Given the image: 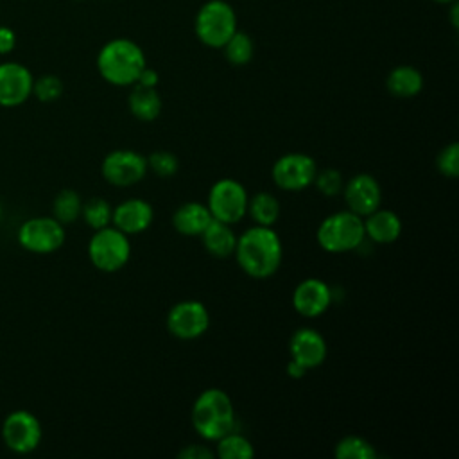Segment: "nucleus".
I'll list each match as a JSON object with an SVG mask.
<instances>
[{
  "label": "nucleus",
  "instance_id": "f257e3e1",
  "mask_svg": "<svg viewBox=\"0 0 459 459\" xmlns=\"http://www.w3.org/2000/svg\"><path fill=\"white\" fill-rule=\"evenodd\" d=\"M233 255L247 276L255 280H265L271 278L281 265V238L273 230V226L256 224L237 237Z\"/></svg>",
  "mask_w": 459,
  "mask_h": 459
},
{
  "label": "nucleus",
  "instance_id": "f03ea898",
  "mask_svg": "<svg viewBox=\"0 0 459 459\" xmlns=\"http://www.w3.org/2000/svg\"><path fill=\"white\" fill-rule=\"evenodd\" d=\"M145 66L143 50L127 38L109 39L97 54V70L100 77L113 86L134 84Z\"/></svg>",
  "mask_w": 459,
  "mask_h": 459
},
{
  "label": "nucleus",
  "instance_id": "7ed1b4c3",
  "mask_svg": "<svg viewBox=\"0 0 459 459\" xmlns=\"http://www.w3.org/2000/svg\"><path fill=\"white\" fill-rule=\"evenodd\" d=\"M192 425L206 441H217L235 430L237 416L230 394L219 387L204 389L192 405Z\"/></svg>",
  "mask_w": 459,
  "mask_h": 459
},
{
  "label": "nucleus",
  "instance_id": "20e7f679",
  "mask_svg": "<svg viewBox=\"0 0 459 459\" xmlns=\"http://www.w3.org/2000/svg\"><path fill=\"white\" fill-rule=\"evenodd\" d=\"M366 238L360 215L342 210L321 221L316 230V240L326 253H348L357 249Z\"/></svg>",
  "mask_w": 459,
  "mask_h": 459
},
{
  "label": "nucleus",
  "instance_id": "39448f33",
  "mask_svg": "<svg viewBox=\"0 0 459 459\" xmlns=\"http://www.w3.org/2000/svg\"><path fill=\"white\" fill-rule=\"evenodd\" d=\"M237 30V14L226 0H210L201 5L194 20V32L197 39L210 48H222V45Z\"/></svg>",
  "mask_w": 459,
  "mask_h": 459
},
{
  "label": "nucleus",
  "instance_id": "423d86ee",
  "mask_svg": "<svg viewBox=\"0 0 459 459\" xmlns=\"http://www.w3.org/2000/svg\"><path fill=\"white\" fill-rule=\"evenodd\" d=\"M131 256L129 235L117 230L115 226H106L95 230L88 242V258L95 269L100 273L120 271Z\"/></svg>",
  "mask_w": 459,
  "mask_h": 459
},
{
  "label": "nucleus",
  "instance_id": "0eeeda50",
  "mask_svg": "<svg viewBox=\"0 0 459 459\" xmlns=\"http://www.w3.org/2000/svg\"><path fill=\"white\" fill-rule=\"evenodd\" d=\"M247 201L249 195L240 181L222 178L210 186L206 206L212 213V219L235 224L247 213Z\"/></svg>",
  "mask_w": 459,
  "mask_h": 459
},
{
  "label": "nucleus",
  "instance_id": "6e6552de",
  "mask_svg": "<svg viewBox=\"0 0 459 459\" xmlns=\"http://www.w3.org/2000/svg\"><path fill=\"white\" fill-rule=\"evenodd\" d=\"M2 441L14 454H30L34 452L43 436L41 423L36 414L25 409L9 412L2 421Z\"/></svg>",
  "mask_w": 459,
  "mask_h": 459
},
{
  "label": "nucleus",
  "instance_id": "1a4fd4ad",
  "mask_svg": "<svg viewBox=\"0 0 459 459\" xmlns=\"http://www.w3.org/2000/svg\"><path fill=\"white\" fill-rule=\"evenodd\" d=\"M16 238L25 251L48 255L65 244L66 233L63 224L54 217H32L18 228Z\"/></svg>",
  "mask_w": 459,
  "mask_h": 459
},
{
  "label": "nucleus",
  "instance_id": "9d476101",
  "mask_svg": "<svg viewBox=\"0 0 459 459\" xmlns=\"http://www.w3.org/2000/svg\"><path fill=\"white\" fill-rule=\"evenodd\" d=\"M317 165L312 156L305 152H287L280 156L273 169L271 178L274 185L287 192H299L314 183Z\"/></svg>",
  "mask_w": 459,
  "mask_h": 459
},
{
  "label": "nucleus",
  "instance_id": "9b49d317",
  "mask_svg": "<svg viewBox=\"0 0 459 459\" xmlns=\"http://www.w3.org/2000/svg\"><path fill=\"white\" fill-rule=\"evenodd\" d=\"M102 178L113 186H131L147 174V158L133 149H115L100 163Z\"/></svg>",
  "mask_w": 459,
  "mask_h": 459
},
{
  "label": "nucleus",
  "instance_id": "f8f14e48",
  "mask_svg": "<svg viewBox=\"0 0 459 459\" xmlns=\"http://www.w3.org/2000/svg\"><path fill=\"white\" fill-rule=\"evenodd\" d=\"M210 326L208 308L197 299H183L172 305L167 314V330L181 341L201 337Z\"/></svg>",
  "mask_w": 459,
  "mask_h": 459
},
{
  "label": "nucleus",
  "instance_id": "ddd939ff",
  "mask_svg": "<svg viewBox=\"0 0 459 459\" xmlns=\"http://www.w3.org/2000/svg\"><path fill=\"white\" fill-rule=\"evenodd\" d=\"M34 77L30 70L16 61L0 63V106L16 108L32 95Z\"/></svg>",
  "mask_w": 459,
  "mask_h": 459
},
{
  "label": "nucleus",
  "instance_id": "4468645a",
  "mask_svg": "<svg viewBox=\"0 0 459 459\" xmlns=\"http://www.w3.org/2000/svg\"><path fill=\"white\" fill-rule=\"evenodd\" d=\"M342 194H344L348 210L360 217H366L377 208H380L382 188L371 174L360 172L350 178L342 186Z\"/></svg>",
  "mask_w": 459,
  "mask_h": 459
},
{
  "label": "nucleus",
  "instance_id": "2eb2a0df",
  "mask_svg": "<svg viewBox=\"0 0 459 459\" xmlns=\"http://www.w3.org/2000/svg\"><path fill=\"white\" fill-rule=\"evenodd\" d=\"M332 305V290L321 278H305L292 292V307L303 317H319Z\"/></svg>",
  "mask_w": 459,
  "mask_h": 459
},
{
  "label": "nucleus",
  "instance_id": "dca6fc26",
  "mask_svg": "<svg viewBox=\"0 0 459 459\" xmlns=\"http://www.w3.org/2000/svg\"><path fill=\"white\" fill-rule=\"evenodd\" d=\"M289 351L292 360L299 362L305 369H312L325 362L328 346L325 337L317 330L303 326L290 335Z\"/></svg>",
  "mask_w": 459,
  "mask_h": 459
},
{
  "label": "nucleus",
  "instance_id": "f3484780",
  "mask_svg": "<svg viewBox=\"0 0 459 459\" xmlns=\"http://www.w3.org/2000/svg\"><path fill=\"white\" fill-rule=\"evenodd\" d=\"M152 219L154 210L151 203L140 197H129L113 208L111 224L126 235H138L152 224Z\"/></svg>",
  "mask_w": 459,
  "mask_h": 459
},
{
  "label": "nucleus",
  "instance_id": "a211bd4d",
  "mask_svg": "<svg viewBox=\"0 0 459 459\" xmlns=\"http://www.w3.org/2000/svg\"><path fill=\"white\" fill-rule=\"evenodd\" d=\"M364 221V233L377 244H391L402 235V221L393 210L377 208Z\"/></svg>",
  "mask_w": 459,
  "mask_h": 459
},
{
  "label": "nucleus",
  "instance_id": "6ab92c4d",
  "mask_svg": "<svg viewBox=\"0 0 459 459\" xmlns=\"http://www.w3.org/2000/svg\"><path fill=\"white\" fill-rule=\"evenodd\" d=\"M212 213L206 204H201L197 201H188L181 206L172 215V226L179 235L185 237H199L204 228L210 224Z\"/></svg>",
  "mask_w": 459,
  "mask_h": 459
},
{
  "label": "nucleus",
  "instance_id": "aec40b11",
  "mask_svg": "<svg viewBox=\"0 0 459 459\" xmlns=\"http://www.w3.org/2000/svg\"><path fill=\"white\" fill-rule=\"evenodd\" d=\"M204 249L215 258H228L235 251L237 235L231 230V224L212 219L204 231L199 235Z\"/></svg>",
  "mask_w": 459,
  "mask_h": 459
},
{
  "label": "nucleus",
  "instance_id": "412c9836",
  "mask_svg": "<svg viewBox=\"0 0 459 459\" xmlns=\"http://www.w3.org/2000/svg\"><path fill=\"white\" fill-rule=\"evenodd\" d=\"M385 86L393 97L411 99L423 90V75L411 65H398L387 74Z\"/></svg>",
  "mask_w": 459,
  "mask_h": 459
},
{
  "label": "nucleus",
  "instance_id": "4be33fe9",
  "mask_svg": "<svg viewBox=\"0 0 459 459\" xmlns=\"http://www.w3.org/2000/svg\"><path fill=\"white\" fill-rule=\"evenodd\" d=\"M127 106L134 118L142 122H152L161 113V97L156 88L133 84V90L127 97Z\"/></svg>",
  "mask_w": 459,
  "mask_h": 459
},
{
  "label": "nucleus",
  "instance_id": "5701e85b",
  "mask_svg": "<svg viewBox=\"0 0 459 459\" xmlns=\"http://www.w3.org/2000/svg\"><path fill=\"white\" fill-rule=\"evenodd\" d=\"M247 213L258 226H273L280 217V203L269 192H258L247 201Z\"/></svg>",
  "mask_w": 459,
  "mask_h": 459
},
{
  "label": "nucleus",
  "instance_id": "b1692460",
  "mask_svg": "<svg viewBox=\"0 0 459 459\" xmlns=\"http://www.w3.org/2000/svg\"><path fill=\"white\" fill-rule=\"evenodd\" d=\"M82 199L72 188H63L52 201V217L57 219L63 226L75 222L81 217Z\"/></svg>",
  "mask_w": 459,
  "mask_h": 459
},
{
  "label": "nucleus",
  "instance_id": "393cba45",
  "mask_svg": "<svg viewBox=\"0 0 459 459\" xmlns=\"http://www.w3.org/2000/svg\"><path fill=\"white\" fill-rule=\"evenodd\" d=\"M222 52L228 63L235 66H244L255 56V43L247 32H242L237 29L233 36L222 45Z\"/></svg>",
  "mask_w": 459,
  "mask_h": 459
},
{
  "label": "nucleus",
  "instance_id": "a878e982",
  "mask_svg": "<svg viewBox=\"0 0 459 459\" xmlns=\"http://www.w3.org/2000/svg\"><path fill=\"white\" fill-rule=\"evenodd\" d=\"M217 455L221 459H251L255 448L246 436L231 430L217 439Z\"/></svg>",
  "mask_w": 459,
  "mask_h": 459
},
{
  "label": "nucleus",
  "instance_id": "bb28decb",
  "mask_svg": "<svg viewBox=\"0 0 459 459\" xmlns=\"http://www.w3.org/2000/svg\"><path fill=\"white\" fill-rule=\"evenodd\" d=\"M333 454L337 459H375V446L360 436H344L335 443Z\"/></svg>",
  "mask_w": 459,
  "mask_h": 459
},
{
  "label": "nucleus",
  "instance_id": "cd10ccee",
  "mask_svg": "<svg viewBox=\"0 0 459 459\" xmlns=\"http://www.w3.org/2000/svg\"><path fill=\"white\" fill-rule=\"evenodd\" d=\"M113 206L104 197H91L86 203H82L81 217L93 231L106 228L111 224Z\"/></svg>",
  "mask_w": 459,
  "mask_h": 459
},
{
  "label": "nucleus",
  "instance_id": "c85d7f7f",
  "mask_svg": "<svg viewBox=\"0 0 459 459\" xmlns=\"http://www.w3.org/2000/svg\"><path fill=\"white\" fill-rule=\"evenodd\" d=\"M63 90H65L63 81L57 75H52V74L39 75L32 82V95L39 102H45V104L56 102L63 95Z\"/></svg>",
  "mask_w": 459,
  "mask_h": 459
},
{
  "label": "nucleus",
  "instance_id": "c756f323",
  "mask_svg": "<svg viewBox=\"0 0 459 459\" xmlns=\"http://www.w3.org/2000/svg\"><path fill=\"white\" fill-rule=\"evenodd\" d=\"M147 169H151L160 178H172L179 169V161L178 156L170 151H154L147 156Z\"/></svg>",
  "mask_w": 459,
  "mask_h": 459
},
{
  "label": "nucleus",
  "instance_id": "7c9ffc66",
  "mask_svg": "<svg viewBox=\"0 0 459 459\" xmlns=\"http://www.w3.org/2000/svg\"><path fill=\"white\" fill-rule=\"evenodd\" d=\"M437 170L445 178H457L459 176V145L457 142H450L443 147L436 158Z\"/></svg>",
  "mask_w": 459,
  "mask_h": 459
},
{
  "label": "nucleus",
  "instance_id": "2f4dec72",
  "mask_svg": "<svg viewBox=\"0 0 459 459\" xmlns=\"http://www.w3.org/2000/svg\"><path fill=\"white\" fill-rule=\"evenodd\" d=\"M314 183H316L317 190L326 197L337 195L339 192H342V186H344L342 174L337 169H325V170L317 172L314 178Z\"/></svg>",
  "mask_w": 459,
  "mask_h": 459
},
{
  "label": "nucleus",
  "instance_id": "473e14b6",
  "mask_svg": "<svg viewBox=\"0 0 459 459\" xmlns=\"http://www.w3.org/2000/svg\"><path fill=\"white\" fill-rule=\"evenodd\" d=\"M215 452H212L206 445H188L183 450H179V459H212Z\"/></svg>",
  "mask_w": 459,
  "mask_h": 459
},
{
  "label": "nucleus",
  "instance_id": "72a5a7b5",
  "mask_svg": "<svg viewBox=\"0 0 459 459\" xmlns=\"http://www.w3.org/2000/svg\"><path fill=\"white\" fill-rule=\"evenodd\" d=\"M14 47H16V32L7 25H0V56L11 54Z\"/></svg>",
  "mask_w": 459,
  "mask_h": 459
},
{
  "label": "nucleus",
  "instance_id": "f704fd0d",
  "mask_svg": "<svg viewBox=\"0 0 459 459\" xmlns=\"http://www.w3.org/2000/svg\"><path fill=\"white\" fill-rule=\"evenodd\" d=\"M158 82H160V75H158V72H156L154 68L145 66V68L140 72V75H138V79H136V82H134V84H142V86L156 88V86H158Z\"/></svg>",
  "mask_w": 459,
  "mask_h": 459
},
{
  "label": "nucleus",
  "instance_id": "c9c22d12",
  "mask_svg": "<svg viewBox=\"0 0 459 459\" xmlns=\"http://www.w3.org/2000/svg\"><path fill=\"white\" fill-rule=\"evenodd\" d=\"M307 371L308 369H305L299 362H296V360H289L287 362V375L290 377V378H303L305 375H307Z\"/></svg>",
  "mask_w": 459,
  "mask_h": 459
},
{
  "label": "nucleus",
  "instance_id": "e433bc0d",
  "mask_svg": "<svg viewBox=\"0 0 459 459\" xmlns=\"http://www.w3.org/2000/svg\"><path fill=\"white\" fill-rule=\"evenodd\" d=\"M457 11H459V7H457V4L454 2V5H452V25L457 29Z\"/></svg>",
  "mask_w": 459,
  "mask_h": 459
},
{
  "label": "nucleus",
  "instance_id": "4c0bfd02",
  "mask_svg": "<svg viewBox=\"0 0 459 459\" xmlns=\"http://www.w3.org/2000/svg\"><path fill=\"white\" fill-rule=\"evenodd\" d=\"M436 4H450V2H455V0H432Z\"/></svg>",
  "mask_w": 459,
  "mask_h": 459
},
{
  "label": "nucleus",
  "instance_id": "58836bf2",
  "mask_svg": "<svg viewBox=\"0 0 459 459\" xmlns=\"http://www.w3.org/2000/svg\"><path fill=\"white\" fill-rule=\"evenodd\" d=\"M0 217H2V206H0Z\"/></svg>",
  "mask_w": 459,
  "mask_h": 459
}]
</instances>
